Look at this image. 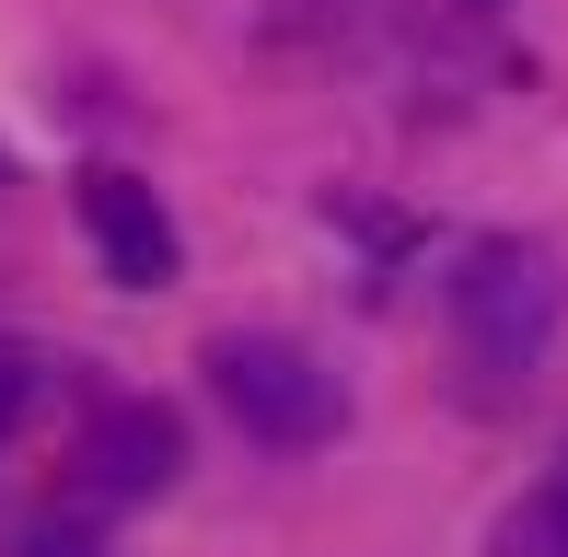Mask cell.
Masks as SVG:
<instances>
[{
    "label": "cell",
    "instance_id": "obj_1",
    "mask_svg": "<svg viewBox=\"0 0 568 557\" xmlns=\"http://www.w3.org/2000/svg\"><path fill=\"white\" fill-rule=\"evenodd\" d=\"M557 314H568V278H557L546 244L487 233V244L453 256V348H464V372H476L487 407L534 384V361L557 348Z\"/></svg>",
    "mask_w": 568,
    "mask_h": 557
},
{
    "label": "cell",
    "instance_id": "obj_2",
    "mask_svg": "<svg viewBox=\"0 0 568 557\" xmlns=\"http://www.w3.org/2000/svg\"><path fill=\"white\" fill-rule=\"evenodd\" d=\"M210 395H221V418L244 429V442H267V453H314V442H337V418H348L337 372L302 337H210Z\"/></svg>",
    "mask_w": 568,
    "mask_h": 557
},
{
    "label": "cell",
    "instance_id": "obj_3",
    "mask_svg": "<svg viewBox=\"0 0 568 557\" xmlns=\"http://www.w3.org/2000/svg\"><path fill=\"white\" fill-rule=\"evenodd\" d=\"M82 233H93V256H105L116 291H163L174 278V221H163V198H151L140 174H116V163L82 174Z\"/></svg>",
    "mask_w": 568,
    "mask_h": 557
},
{
    "label": "cell",
    "instance_id": "obj_4",
    "mask_svg": "<svg viewBox=\"0 0 568 557\" xmlns=\"http://www.w3.org/2000/svg\"><path fill=\"white\" fill-rule=\"evenodd\" d=\"M186 476V429H174V407H93L82 429V488L93 499H151V488H174Z\"/></svg>",
    "mask_w": 568,
    "mask_h": 557
},
{
    "label": "cell",
    "instance_id": "obj_5",
    "mask_svg": "<svg viewBox=\"0 0 568 557\" xmlns=\"http://www.w3.org/2000/svg\"><path fill=\"white\" fill-rule=\"evenodd\" d=\"M499 557H568V453L546 465V499H534V512H510Z\"/></svg>",
    "mask_w": 568,
    "mask_h": 557
},
{
    "label": "cell",
    "instance_id": "obj_6",
    "mask_svg": "<svg viewBox=\"0 0 568 557\" xmlns=\"http://www.w3.org/2000/svg\"><path fill=\"white\" fill-rule=\"evenodd\" d=\"M23 407H36V361H23V348H0V442L23 429Z\"/></svg>",
    "mask_w": 568,
    "mask_h": 557
},
{
    "label": "cell",
    "instance_id": "obj_7",
    "mask_svg": "<svg viewBox=\"0 0 568 557\" xmlns=\"http://www.w3.org/2000/svg\"><path fill=\"white\" fill-rule=\"evenodd\" d=\"M23 557H105V546H93L82 523H36V535H23Z\"/></svg>",
    "mask_w": 568,
    "mask_h": 557
},
{
    "label": "cell",
    "instance_id": "obj_8",
    "mask_svg": "<svg viewBox=\"0 0 568 557\" xmlns=\"http://www.w3.org/2000/svg\"><path fill=\"white\" fill-rule=\"evenodd\" d=\"M0 186H12V163H0Z\"/></svg>",
    "mask_w": 568,
    "mask_h": 557
},
{
    "label": "cell",
    "instance_id": "obj_9",
    "mask_svg": "<svg viewBox=\"0 0 568 557\" xmlns=\"http://www.w3.org/2000/svg\"><path fill=\"white\" fill-rule=\"evenodd\" d=\"M476 12H487V0H476Z\"/></svg>",
    "mask_w": 568,
    "mask_h": 557
}]
</instances>
